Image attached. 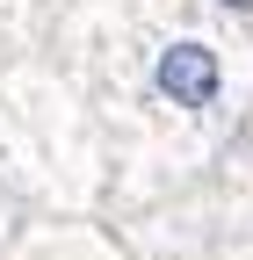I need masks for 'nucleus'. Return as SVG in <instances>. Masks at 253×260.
<instances>
[{
  "label": "nucleus",
  "mask_w": 253,
  "mask_h": 260,
  "mask_svg": "<svg viewBox=\"0 0 253 260\" xmlns=\"http://www.w3.org/2000/svg\"><path fill=\"white\" fill-rule=\"evenodd\" d=\"M22 224H29V217L8 203V188H0V260H8V246H15V232H22Z\"/></svg>",
  "instance_id": "7"
},
{
  "label": "nucleus",
  "mask_w": 253,
  "mask_h": 260,
  "mask_svg": "<svg viewBox=\"0 0 253 260\" xmlns=\"http://www.w3.org/2000/svg\"><path fill=\"white\" fill-rule=\"evenodd\" d=\"M0 188L22 217H109V145L66 65L0 58Z\"/></svg>",
  "instance_id": "2"
},
{
  "label": "nucleus",
  "mask_w": 253,
  "mask_h": 260,
  "mask_svg": "<svg viewBox=\"0 0 253 260\" xmlns=\"http://www.w3.org/2000/svg\"><path fill=\"white\" fill-rule=\"evenodd\" d=\"M203 8H210L217 22H225V29H232V37H239L246 51H253V0H203Z\"/></svg>",
  "instance_id": "5"
},
{
  "label": "nucleus",
  "mask_w": 253,
  "mask_h": 260,
  "mask_svg": "<svg viewBox=\"0 0 253 260\" xmlns=\"http://www.w3.org/2000/svg\"><path fill=\"white\" fill-rule=\"evenodd\" d=\"M8 260H138L109 217H29Z\"/></svg>",
  "instance_id": "4"
},
{
  "label": "nucleus",
  "mask_w": 253,
  "mask_h": 260,
  "mask_svg": "<svg viewBox=\"0 0 253 260\" xmlns=\"http://www.w3.org/2000/svg\"><path fill=\"white\" fill-rule=\"evenodd\" d=\"M66 73L109 145V224L188 195L253 102V51L210 8L152 15L123 0L80 15Z\"/></svg>",
  "instance_id": "1"
},
{
  "label": "nucleus",
  "mask_w": 253,
  "mask_h": 260,
  "mask_svg": "<svg viewBox=\"0 0 253 260\" xmlns=\"http://www.w3.org/2000/svg\"><path fill=\"white\" fill-rule=\"evenodd\" d=\"M174 260H253V239H210V246H188Z\"/></svg>",
  "instance_id": "6"
},
{
  "label": "nucleus",
  "mask_w": 253,
  "mask_h": 260,
  "mask_svg": "<svg viewBox=\"0 0 253 260\" xmlns=\"http://www.w3.org/2000/svg\"><path fill=\"white\" fill-rule=\"evenodd\" d=\"M116 232L138 260H174V253L210 246V239H253V102L196 188L145 210V217H123Z\"/></svg>",
  "instance_id": "3"
}]
</instances>
